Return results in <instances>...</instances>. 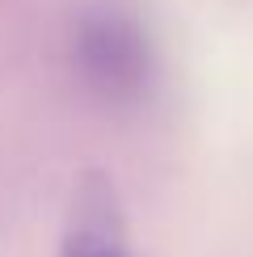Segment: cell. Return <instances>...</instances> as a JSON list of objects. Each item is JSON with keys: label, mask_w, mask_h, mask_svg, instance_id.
Here are the masks:
<instances>
[{"label": "cell", "mask_w": 253, "mask_h": 257, "mask_svg": "<svg viewBox=\"0 0 253 257\" xmlns=\"http://www.w3.org/2000/svg\"><path fill=\"white\" fill-rule=\"evenodd\" d=\"M63 257H126L122 219H118V207H114V190L105 181H89L84 186Z\"/></svg>", "instance_id": "obj_1"}]
</instances>
